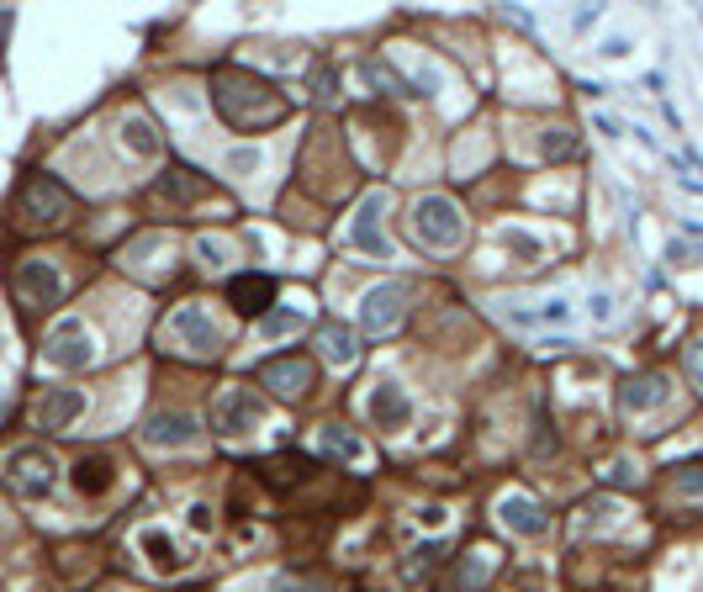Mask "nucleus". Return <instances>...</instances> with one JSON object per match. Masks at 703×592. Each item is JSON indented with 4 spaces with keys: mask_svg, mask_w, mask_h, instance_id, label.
<instances>
[{
    "mask_svg": "<svg viewBox=\"0 0 703 592\" xmlns=\"http://www.w3.org/2000/svg\"><path fill=\"white\" fill-rule=\"evenodd\" d=\"M265 397L254 392V386H222L217 402H212V429L217 434H228V439H244L254 434L259 423H265Z\"/></svg>",
    "mask_w": 703,
    "mask_h": 592,
    "instance_id": "5",
    "label": "nucleus"
},
{
    "mask_svg": "<svg viewBox=\"0 0 703 592\" xmlns=\"http://www.w3.org/2000/svg\"><path fill=\"white\" fill-rule=\"evenodd\" d=\"M69 212H74V196L53 175H32L22 185V196H16V222L22 228H59Z\"/></svg>",
    "mask_w": 703,
    "mask_h": 592,
    "instance_id": "4",
    "label": "nucleus"
},
{
    "mask_svg": "<svg viewBox=\"0 0 703 592\" xmlns=\"http://www.w3.org/2000/svg\"><path fill=\"white\" fill-rule=\"evenodd\" d=\"M69 481L80 497H106L111 481H117V466H111V455H85V460H74Z\"/></svg>",
    "mask_w": 703,
    "mask_h": 592,
    "instance_id": "19",
    "label": "nucleus"
},
{
    "mask_svg": "<svg viewBox=\"0 0 703 592\" xmlns=\"http://www.w3.org/2000/svg\"><path fill=\"white\" fill-rule=\"evenodd\" d=\"M122 148H127L133 159H159V154H164V138H159V127L148 122V117L127 111V117H122Z\"/></svg>",
    "mask_w": 703,
    "mask_h": 592,
    "instance_id": "20",
    "label": "nucleus"
},
{
    "mask_svg": "<svg viewBox=\"0 0 703 592\" xmlns=\"http://www.w3.org/2000/svg\"><path fill=\"white\" fill-rule=\"evenodd\" d=\"M365 413H370V423H376V429L397 434V429H407V423H413V397H407L397 381H381V386H370Z\"/></svg>",
    "mask_w": 703,
    "mask_h": 592,
    "instance_id": "13",
    "label": "nucleus"
},
{
    "mask_svg": "<svg viewBox=\"0 0 703 592\" xmlns=\"http://www.w3.org/2000/svg\"><path fill=\"white\" fill-rule=\"evenodd\" d=\"M275 592H307V587H296V582H275Z\"/></svg>",
    "mask_w": 703,
    "mask_h": 592,
    "instance_id": "35",
    "label": "nucleus"
},
{
    "mask_svg": "<svg viewBox=\"0 0 703 592\" xmlns=\"http://www.w3.org/2000/svg\"><path fill=\"white\" fill-rule=\"evenodd\" d=\"M185 524H191L196 534H212V508L207 503H191V508H185Z\"/></svg>",
    "mask_w": 703,
    "mask_h": 592,
    "instance_id": "30",
    "label": "nucleus"
},
{
    "mask_svg": "<svg viewBox=\"0 0 703 592\" xmlns=\"http://www.w3.org/2000/svg\"><path fill=\"white\" fill-rule=\"evenodd\" d=\"M333 96H339V74H333V69H318V74H312V101L333 106Z\"/></svg>",
    "mask_w": 703,
    "mask_h": 592,
    "instance_id": "27",
    "label": "nucleus"
},
{
    "mask_svg": "<svg viewBox=\"0 0 703 592\" xmlns=\"http://www.w3.org/2000/svg\"><path fill=\"white\" fill-rule=\"evenodd\" d=\"M16 296H22L27 312H48L64 302V275L48 265V259H22L16 265Z\"/></svg>",
    "mask_w": 703,
    "mask_h": 592,
    "instance_id": "8",
    "label": "nucleus"
},
{
    "mask_svg": "<svg viewBox=\"0 0 703 592\" xmlns=\"http://www.w3.org/2000/svg\"><path fill=\"white\" fill-rule=\"evenodd\" d=\"M592 318H598V323L614 318V307H608V296H603V291H592Z\"/></svg>",
    "mask_w": 703,
    "mask_h": 592,
    "instance_id": "33",
    "label": "nucleus"
},
{
    "mask_svg": "<svg viewBox=\"0 0 703 592\" xmlns=\"http://www.w3.org/2000/svg\"><path fill=\"white\" fill-rule=\"evenodd\" d=\"M133 545H138L143 566L154 571V577H185V571L196 566V550H185L164 524H143V529L133 534Z\"/></svg>",
    "mask_w": 703,
    "mask_h": 592,
    "instance_id": "6",
    "label": "nucleus"
},
{
    "mask_svg": "<svg viewBox=\"0 0 703 592\" xmlns=\"http://www.w3.org/2000/svg\"><path fill=\"white\" fill-rule=\"evenodd\" d=\"M323 355L333 365H355L360 360V339L349 328H339V323H323Z\"/></svg>",
    "mask_w": 703,
    "mask_h": 592,
    "instance_id": "23",
    "label": "nucleus"
},
{
    "mask_svg": "<svg viewBox=\"0 0 703 592\" xmlns=\"http://www.w3.org/2000/svg\"><path fill=\"white\" fill-rule=\"evenodd\" d=\"M228 175H254L259 170V148H228Z\"/></svg>",
    "mask_w": 703,
    "mask_h": 592,
    "instance_id": "26",
    "label": "nucleus"
},
{
    "mask_svg": "<svg viewBox=\"0 0 703 592\" xmlns=\"http://www.w3.org/2000/svg\"><path fill=\"white\" fill-rule=\"evenodd\" d=\"M0 476H6V487L16 497H27V503H43V497L59 487V466H53V455L43 444H16V450L0 460Z\"/></svg>",
    "mask_w": 703,
    "mask_h": 592,
    "instance_id": "2",
    "label": "nucleus"
},
{
    "mask_svg": "<svg viewBox=\"0 0 703 592\" xmlns=\"http://www.w3.org/2000/svg\"><path fill=\"white\" fill-rule=\"evenodd\" d=\"M212 101L233 133H265V127L291 117V101L281 96V85H270L265 74H254L244 64H222L212 74Z\"/></svg>",
    "mask_w": 703,
    "mask_h": 592,
    "instance_id": "1",
    "label": "nucleus"
},
{
    "mask_svg": "<svg viewBox=\"0 0 703 592\" xmlns=\"http://www.w3.org/2000/svg\"><path fill=\"white\" fill-rule=\"evenodd\" d=\"M497 518H503V529H513V534H524V540H540V534L550 529V518H545V508L534 503L529 492H503L497 497Z\"/></svg>",
    "mask_w": 703,
    "mask_h": 592,
    "instance_id": "15",
    "label": "nucleus"
},
{
    "mask_svg": "<svg viewBox=\"0 0 703 592\" xmlns=\"http://www.w3.org/2000/svg\"><path fill=\"white\" fill-rule=\"evenodd\" d=\"M259 381L275 386V392H286V397H302L307 386H312V365L296 360V355H275V360L259 365Z\"/></svg>",
    "mask_w": 703,
    "mask_h": 592,
    "instance_id": "18",
    "label": "nucleus"
},
{
    "mask_svg": "<svg viewBox=\"0 0 703 592\" xmlns=\"http://www.w3.org/2000/svg\"><path fill=\"white\" fill-rule=\"evenodd\" d=\"M170 339H175L180 349H191V355H201V360H212L217 349H222V333H217L212 312L201 307V302L175 307V318H170Z\"/></svg>",
    "mask_w": 703,
    "mask_h": 592,
    "instance_id": "7",
    "label": "nucleus"
},
{
    "mask_svg": "<svg viewBox=\"0 0 703 592\" xmlns=\"http://www.w3.org/2000/svg\"><path fill=\"white\" fill-rule=\"evenodd\" d=\"M503 244H508L513 254H524V259H540V254H545V244H540V238H529L524 228H503Z\"/></svg>",
    "mask_w": 703,
    "mask_h": 592,
    "instance_id": "25",
    "label": "nucleus"
},
{
    "mask_svg": "<svg viewBox=\"0 0 703 592\" xmlns=\"http://www.w3.org/2000/svg\"><path fill=\"white\" fill-rule=\"evenodd\" d=\"M43 360H48L53 370H85L90 360H96V344H90V328H85L80 318H64L59 328L48 333Z\"/></svg>",
    "mask_w": 703,
    "mask_h": 592,
    "instance_id": "10",
    "label": "nucleus"
},
{
    "mask_svg": "<svg viewBox=\"0 0 703 592\" xmlns=\"http://www.w3.org/2000/svg\"><path fill=\"white\" fill-rule=\"evenodd\" d=\"M201 439V423L191 413H154L143 423V444L148 450H191Z\"/></svg>",
    "mask_w": 703,
    "mask_h": 592,
    "instance_id": "14",
    "label": "nucleus"
},
{
    "mask_svg": "<svg viewBox=\"0 0 703 592\" xmlns=\"http://www.w3.org/2000/svg\"><path fill=\"white\" fill-rule=\"evenodd\" d=\"M407 312V286L402 281H381L360 296V333H392Z\"/></svg>",
    "mask_w": 703,
    "mask_h": 592,
    "instance_id": "9",
    "label": "nucleus"
},
{
    "mask_svg": "<svg viewBox=\"0 0 703 592\" xmlns=\"http://www.w3.org/2000/svg\"><path fill=\"white\" fill-rule=\"evenodd\" d=\"M413 233L418 244H429L434 254H450L466 244V217L450 196H418L413 201Z\"/></svg>",
    "mask_w": 703,
    "mask_h": 592,
    "instance_id": "3",
    "label": "nucleus"
},
{
    "mask_svg": "<svg viewBox=\"0 0 703 592\" xmlns=\"http://www.w3.org/2000/svg\"><path fill=\"white\" fill-rule=\"evenodd\" d=\"M318 450L323 455H333V460H349V466H365V444L349 434V429H339V423H328V429H318Z\"/></svg>",
    "mask_w": 703,
    "mask_h": 592,
    "instance_id": "22",
    "label": "nucleus"
},
{
    "mask_svg": "<svg viewBox=\"0 0 703 592\" xmlns=\"http://www.w3.org/2000/svg\"><path fill=\"white\" fill-rule=\"evenodd\" d=\"M381 212H386V196L370 191L355 217H349V238H355V249H365V259H392V244L381 238Z\"/></svg>",
    "mask_w": 703,
    "mask_h": 592,
    "instance_id": "12",
    "label": "nucleus"
},
{
    "mask_svg": "<svg viewBox=\"0 0 703 592\" xmlns=\"http://www.w3.org/2000/svg\"><path fill=\"white\" fill-rule=\"evenodd\" d=\"M688 370H693V381L703 386V339H698V344H688Z\"/></svg>",
    "mask_w": 703,
    "mask_h": 592,
    "instance_id": "32",
    "label": "nucleus"
},
{
    "mask_svg": "<svg viewBox=\"0 0 703 592\" xmlns=\"http://www.w3.org/2000/svg\"><path fill=\"white\" fill-rule=\"evenodd\" d=\"M614 402H619V413H651V407L672 402V381L666 376H629V381L614 386Z\"/></svg>",
    "mask_w": 703,
    "mask_h": 592,
    "instance_id": "16",
    "label": "nucleus"
},
{
    "mask_svg": "<svg viewBox=\"0 0 703 592\" xmlns=\"http://www.w3.org/2000/svg\"><path fill=\"white\" fill-rule=\"evenodd\" d=\"M571 148H577V143H571V138L561 133V127H550V133H545V154H550V159H566Z\"/></svg>",
    "mask_w": 703,
    "mask_h": 592,
    "instance_id": "28",
    "label": "nucleus"
},
{
    "mask_svg": "<svg viewBox=\"0 0 703 592\" xmlns=\"http://www.w3.org/2000/svg\"><path fill=\"white\" fill-rule=\"evenodd\" d=\"M265 328L270 333H291V328H302V312H265Z\"/></svg>",
    "mask_w": 703,
    "mask_h": 592,
    "instance_id": "29",
    "label": "nucleus"
},
{
    "mask_svg": "<svg viewBox=\"0 0 703 592\" xmlns=\"http://www.w3.org/2000/svg\"><path fill=\"white\" fill-rule=\"evenodd\" d=\"M608 476H614V481H624V487H629V481H635V460H629V455H619V460H614V471H608Z\"/></svg>",
    "mask_w": 703,
    "mask_h": 592,
    "instance_id": "31",
    "label": "nucleus"
},
{
    "mask_svg": "<svg viewBox=\"0 0 703 592\" xmlns=\"http://www.w3.org/2000/svg\"><path fill=\"white\" fill-rule=\"evenodd\" d=\"M228 302H233L238 318H265L270 302H275V281H270V275H259V270L233 275V281H228Z\"/></svg>",
    "mask_w": 703,
    "mask_h": 592,
    "instance_id": "17",
    "label": "nucleus"
},
{
    "mask_svg": "<svg viewBox=\"0 0 703 592\" xmlns=\"http://www.w3.org/2000/svg\"><path fill=\"white\" fill-rule=\"evenodd\" d=\"M196 259H201L207 270H222V265H228V244H222V238H212V233H201V238H196Z\"/></svg>",
    "mask_w": 703,
    "mask_h": 592,
    "instance_id": "24",
    "label": "nucleus"
},
{
    "mask_svg": "<svg viewBox=\"0 0 703 592\" xmlns=\"http://www.w3.org/2000/svg\"><path fill=\"white\" fill-rule=\"evenodd\" d=\"M80 413H85V392H80V386H53V392H43L37 407H32V418H37V429H43V434H64L69 423H80Z\"/></svg>",
    "mask_w": 703,
    "mask_h": 592,
    "instance_id": "11",
    "label": "nucleus"
},
{
    "mask_svg": "<svg viewBox=\"0 0 703 592\" xmlns=\"http://www.w3.org/2000/svg\"><path fill=\"white\" fill-rule=\"evenodd\" d=\"M598 127H603V133H608V138H619V133H624V122H614V117H603V111H598Z\"/></svg>",
    "mask_w": 703,
    "mask_h": 592,
    "instance_id": "34",
    "label": "nucleus"
},
{
    "mask_svg": "<svg viewBox=\"0 0 703 592\" xmlns=\"http://www.w3.org/2000/svg\"><path fill=\"white\" fill-rule=\"evenodd\" d=\"M196 196H207V185H201L191 170H180V164H175V170H164L159 185H154L159 207H185V201H196Z\"/></svg>",
    "mask_w": 703,
    "mask_h": 592,
    "instance_id": "21",
    "label": "nucleus"
}]
</instances>
